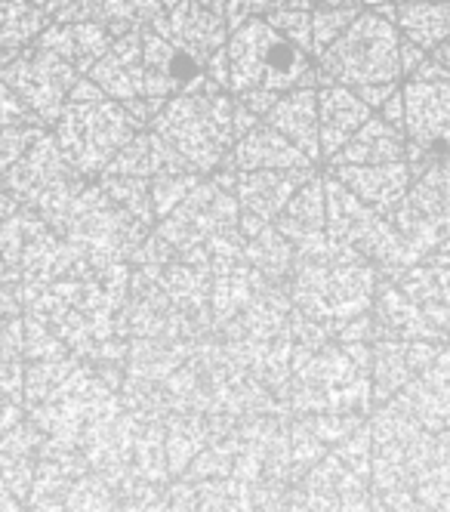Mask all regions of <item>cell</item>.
I'll return each mask as SVG.
<instances>
[{"mask_svg": "<svg viewBox=\"0 0 450 512\" xmlns=\"http://www.w3.org/2000/svg\"><path fill=\"white\" fill-rule=\"evenodd\" d=\"M152 130H158L198 173H213L229 161L238 142L235 102L213 87L182 90L164 102Z\"/></svg>", "mask_w": 450, "mask_h": 512, "instance_id": "cell-1", "label": "cell"}, {"mask_svg": "<svg viewBox=\"0 0 450 512\" xmlns=\"http://www.w3.org/2000/svg\"><path fill=\"white\" fill-rule=\"evenodd\" d=\"M225 50H229V90L235 96L250 90L290 93L299 87H315L318 81L312 56L290 44L266 16L235 28Z\"/></svg>", "mask_w": 450, "mask_h": 512, "instance_id": "cell-2", "label": "cell"}, {"mask_svg": "<svg viewBox=\"0 0 450 512\" xmlns=\"http://www.w3.org/2000/svg\"><path fill=\"white\" fill-rule=\"evenodd\" d=\"M318 81L340 87L398 84L401 71V31L392 16L361 10L358 19L318 56Z\"/></svg>", "mask_w": 450, "mask_h": 512, "instance_id": "cell-3", "label": "cell"}, {"mask_svg": "<svg viewBox=\"0 0 450 512\" xmlns=\"http://www.w3.org/2000/svg\"><path fill=\"white\" fill-rule=\"evenodd\" d=\"M136 133H142L139 121L124 102L111 96L96 102H65L53 130L62 158L84 179L102 176Z\"/></svg>", "mask_w": 450, "mask_h": 512, "instance_id": "cell-4", "label": "cell"}, {"mask_svg": "<svg viewBox=\"0 0 450 512\" xmlns=\"http://www.w3.org/2000/svg\"><path fill=\"white\" fill-rule=\"evenodd\" d=\"M10 195L28 210L41 213L47 223H59L68 216L74 201L81 198V173H74L62 158L56 136L44 133L31 149L0 176Z\"/></svg>", "mask_w": 450, "mask_h": 512, "instance_id": "cell-5", "label": "cell"}, {"mask_svg": "<svg viewBox=\"0 0 450 512\" xmlns=\"http://www.w3.org/2000/svg\"><path fill=\"white\" fill-rule=\"evenodd\" d=\"M78 78H84L78 68L41 44H31L16 59L0 65V84L10 87L28 112L47 127L59 121Z\"/></svg>", "mask_w": 450, "mask_h": 512, "instance_id": "cell-6", "label": "cell"}, {"mask_svg": "<svg viewBox=\"0 0 450 512\" xmlns=\"http://www.w3.org/2000/svg\"><path fill=\"white\" fill-rule=\"evenodd\" d=\"M404 93V133L407 142L435 155L450 145V71L429 59L407 75Z\"/></svg>", "mask_w": 450, "mask_h": 512, "instance_id": "cell-7", "label": "cell"}, {"mask_svg": "<svg viewBox=\"0 0 450 512\" xmlns=\"http://www.w3.org/2000/svg\"><path fill=\"white\" fill-rule=\"evenodd\" d=\"M152 28L161 34V38H167L185 59H192L201 71L219 50H225L229 34H232V28L225 25L213 10L198 4V0H179L170 13H164L152 22Z\"/></svg>", "mask_w": 450, "mask_h": 512, "instance_id": "cell-8", "label": "cell"}, {"mask_svg": "<svg viewBox=\"0 0 450 512\" xmlns=\"http://www.w3.org/2000/svg\"><path fill=\"white\" fill-rule=\"evenodd\" d=\"M333 176L358 195L367 207L389 216L414 186V170L407 161L392 164H336Z\"/></svg>", "mask_w": 450, "mask_h": 512, "instance_id": "cell-9", "label": "cell"}, {"mask_svg": "<svg viewBox=\"0 0 450 512\" xmlns=\"http://www.w3.org/2000/svg\"><path fill=\"white\" fill-rule=\"evenodd\" d=\"M312 176V170H244L235 173V201L262 223H275L299 186H306Z\"/></svg>", "mask_w": 450, "mask_h": 512, "instance_id": "cell-10", "label": "cell"}, {"mask_svg": "<svg viewBox=\"0 0 450 512\" xmlns=\"http://www.w3.org/2000/svg\"><path fill=\"white\" fill-rule=\"evenodd\" d=\"M90 78L105 90V96L130 102L145 90V59H142V25L118 34L105 56L90 68Z\"/></svg>", "mask_w": 450, "mask_h": 512, "instance_id": "cell-11", "label": "cell"}, {"mask_svg": "<svg viewBox=\"0 0 450 512\" xmlns=\"http://www.w3.org/2000/svg\"><path fill=\"white\" fill-rule=\"evenodd\" d=\"M370 118H373V108L352 87H340V84L321 87L318 90L321 155L330 161Z\"/></svg>", "mask_w": 450, "mask_h": 512, "instance_id": "cell-12", "label": "cell"}, {"mask_svg": "<svg viewBox=\"0 0 450 512\" xmlns=\"http://www.w3.org/2000/svg\"><path fill=\"white\" fill-rule=\"evenodd\" d=\"M229 167L232 173H244V170H312L315 161L299 152L296 145L281 136L275 127L269 124H256L250 133H244L235 149L229 155Z\"/></svg>", "mask_w": 450, "mask_h": 512, "instance_id": "cell-13", "label": "cell"}, {"mask_svg": "<svg viewBox=\"0 0 450 512\" xmlns=\"http://www.w3.org/2000/svg\"><path fill=\"white\" fill-rule=\"evenodd\" d=\"M262 124L275 127L281 136H287L299 152H306L315 164L321 155V124H318V90L299 87L284 93L269 112Z\"/></svg>", "mask_w": 450, "mask_h": 512, "instance_id": "cell-14", "label": "cell"}, {"mask_svg": "<svg viewBox=\"0 0 450 512\" xmlns=\"http://www.w3.org/2000/svg\"><path fill=\"white\" fill-rule=\"evenodd\" d=\"M398 290L414 300L438 327L450 321V250H435L398 275Z\"/></svg>", "mask_w": 450, "mask_h": 512, "instance_id": "cell-15", "label": "cell"}, {"mask_svg": "<svg viewBox=\"0 0 450 512\" xmlns=\"http://www.w3.org/2000/svg\"><path fill=\"white\" fill-rule=\"evenodd\" d=\"M115 38H118L115 31L96 22H50L47 31L34 44H41L44 50L62 56L65 62L78 68L81 75H90V68L105 56V50Z\"/></svg>", "mask_w": 450, "mask_h": 512, "instance_id": "cell-16", "label": "cell"}, {"mask_svg": "<svg viewBox=\"0 0 450 512\" xmlns=\"http://www.w3.org/2000/svg\"><path fill=\"white\" fill-rule=\"evenodd\" d=\"M105 173L158 179V176H173V173H195V167L185 161L158 130H142L130 139L127 149L111 161Z\"/></svg>", "mask_w": 450, "mask_h": 512, "instance_id": "cell-17", "label": "cell"}, {"mask_svg": "<svg viewBox=\"0 0 450 512\" xmlns=\"http://www.w3.org/2000/svg\"><path fill=\"white\" fill-rule=\"evenodd\" d=\"M407 133L392 127L383 115H373L340 152L330 158V164H392L407 161Z\"/></svg>", "mask_w": 450, "mask_h": 512, "instance_id": "cell-18", "label": "cell"}, {"mask_svg": "<svg viewBox=\"0 0 450 512\" xmlns=\"http://www.w3.org/2000/svg\"><path fill=\"white\" fill-rule=\"evenodd\" d=\"M275 229L293 244L303 247L327 232V192L324 179L312 176L306 186H299V192L290 198L284 213L275 219Z\"/></svg>", "mask_w": 450, "mask_h": 512, "instance_id": "cell-19", "label": "cell"}, {"mask_svg": "<svg viewBox=\"0 0 450 512\" xmlns=\"http://www.w3.org/2000/svg\"><path fill=\"white\" fill-rule=\"evenodd\" d=\"M50 22L47 7L34 0H0V65L28 50Z\"/></svg>", "mask_w": 450, "mask_h": 512, "instance_id": "cell-20", "label": "cell"}, {"mask_svg": "<svg viewBox=\"0 0 450 512\" xmlns=\"http://www.w3.org/2000/svg\"><path fill=\"white\" fill-rule=\"evenodd\" d=\"M395 25L401 38L432 53L450 38V0H404L395 7Z\"/></svg>", "mask_w": 450, "mask_h": 512, "instance_id": "cell-21", "label": "cell"}, {"mask_svg": "<svg viewBox=\"0 0 450 512\" xmlns=\"http://www.w3.org/2000/svg\"><path fill=\"white\" fill-rule=\"evenodd\" d=\"M407 201L426 213L444 235V250H450V170L444 164L426 167L410 186Z\"/></svg>", "mask_w": 450, "mask_h": 512, "instance_id": "cell-22", "label": "cell"}, {"mask_svg": "<svg viewBox=\"0 0 450 512\" xmlns=\"http://www.w3.org/2000/svg\"><path fill=\"white\" fill-rule=\"evenodd\" d=\"M47 13L53 22H96L115 34L139 28L121 0H50Z\"/></svg>", "mask_w": 450, "mask_h": 512, "instance_id": "cell-23", "label": "cell"}, {"mask_svg": "<svg viewBox=\"0 0 450 512\" xmlns=\"http://www.w3.org/2000/svg\"><path fill=\"white\" fill-rule=\"evenodd\" d=\"M247 260L256 266V269H262V272H269V275H284L287 269H290V263L296 260V247L269 223V226H262L253 238H250V244H247Z\"/></svg>", "mask_w": 450, "mask_h": 512, "instance_id": "cell-24", "label": "cell"}, {"mask_svg": "<svg viewBox=\"0 0 450 512\" xmlns=\"http://www.w3.org/2000/svg\"><path fill=\"white\" fill-rule=\"evenodd\" d=\"M361 7H327L318 4L312 10V56H321L336 38H343V31L358 19Z\"/></svg>", "mask_w": 450, "mask_h": 512, "instance_id": "cell-25", "label": "cell"}, {"mask_svg": "<svg viewBox=\"0 0 450 512\" xmlns=\"http://www.w3.org/2000/svg\"><path fill=\"white\" fill-rule=\"evenodd\" d=\"M195 186H198L195 173H173V176H158V179H152V207H155V219H167L185 198L192 195Z\"/></svg>", "mask_w": 450, "mask_h": 512, "instance_id": "cell-26", "label": "cell"}, {"mask_svg": "<svg viewBox=\"0 0 450 512\" xmlns=\"http://www.w3.org/2000/svg\"><path fill=\"white\" fill-rule=\"evenodd\" d=\"M44 133H47L44 124H10V127H0V176H4Z\"/></svg>", "mask_w": 450, "mask_h": 512, "instance_id": "cell-27", "label": "cell"}, {"mask_svg": "<svg viewBox=\"0 0 450 512\" xmlns=\"http://www.w3.org/2000/svg\"><path fill=\"white\" fill-rule=\"evenodd\" d=\"M269 25L278 28L290 44L306 50L312 56V13L309 10H293V7H272L266 13Z\"/></svg>", "mask_w": 450, "mask_h": 512, "instance_id": "cell-28", "label": "cell"}, {"mask_svg": "<svg viewBox=\"0 0 450 512\" xmlns=\"http://www.w3.org/2000/svg\"><path fill=\"white\" fill-rule=\"evenodd\" d=\"M198 4L213 10L225 25L235 31V28H241L250 19L266 16L275 7V0H198Z\"/></svg>", "mask_w": 450, "mask_h": 512, "instance_id": "cell-29", "label": "cell"}, {"mask_svg": "<svg viewBox=\"0 0 450 512\" xmlns=\"http://www.w3.org/2000/svg\"><path fill=\"white\" fill-rule=\"evenodd\" d=\"M10 124H41L37 121L28 108L19 102V96L10 90V87H4L0 84V127H10ZM47 127V124H44Z\"/></svg>", "mask_w": 450, "mask_h": 512, "instance_id": "cell-30", "label": "cell"}, {"mask_svg": "<svg viewBox=\"0 0 450 512\" xmlns=\"http://www.w3.org/2000/svg\"><path fill=\"white\" fill-rule=\"evenodd\" d=\"M284 93H272V90H250V93H241L238 96V102L244 105V108H250V112L256 115V118H266V112L269 108L281 99Z\"/></svg>", "mask_w": 450, "mask_h": 512, "instance_id": "cell-31", "label": "cell"}, {"mask_svg": "<svg viewBox=\"0 0 450 512\" xmlns=\"http://www.w3.org/2000/svg\"><path fill=\"white\" fill-rule=\"evenodd\" d=\"M355 93H358L370 108H377V112H380V108L389 102V96L398 93V84H367V87H358Z\"/></svg>", "mask_w": 450, "mask_h": 512, "instance_id": "cell-32", "label": "cell"}, {"mask_svg": "<svg viewBox=\"0 0 450 512\" xmlns=\"http://www.w3.org/2000/svg\"><path fill=\"white\" fill-rule=\"evenodd\" d=\"M429 59V50L417 47V44H410L407 38H401V71L404 75H414V71Z\"/></svg>", "mask_w": 450, "mask_h": 512, "instance_id": "cell-33", "label": "cell"}, {"mask_svg": "<svg viewBox=\"0 0 450 512\" xmlns=\"http://www.w3.org/2000/svg\"><path fill=\"white\" fill-rule=\"evenodd\" d=\"M380 115H383L392 127L404 130V93H401V90H398L395 96H389V102L380 108Z\"/></svg>", "mask_w": 450, "mask_h": 512, "instance_id": "cell-34", "label": "cell"}, {"mask_svg": "<svg viewBox=\"0 0 450 512\" xmlns=\"http://www.w3.org/2000/svg\"><path fill=\"white\" fill-rule=\"evenodd\" d=\"M364 4H370V10H380V13L395 19V7L404 4V0H364Z\"/></svg>", "mask_w": 450, "mask_h": 512, "instance_id": "cell-35", "label": "cell"}, {"mask_svg": "<svg viewBox=\"0 0 450 512\" xmlns=\"http://www.w3.org/2000/svg\"><path fill=\"white\" fill-rule=\"evenodd\" d=\"M432 59H435V62H441V65L450 71V38H444V41L432 50Z\"/></svg>", "mask_w": 450, "mask_h": 512, "instance_id": "cell-36", "label": "cell"}, {"mask_svg": "<svg viewBox=\"0 0 450 512\" xmlns=\"http://www.w3.org/2000/svg\"><path fill=\"white\" fill-rule=\"evenodd\" d=\"M318 4H327V7H361L364 0H318Z\"/></svg>", "mask_w": 450, "mask_h": 512, "instance_id": "cell-37", "label": "cell"}, {"mask_svg": "<svg viewBox=\"0 0 450 512\" xmlns=\"http://www.w3.org/2000/svg\"><path fill=\"white\" fill-rule=\"evenodd\" d=\"M13 275H16V269H13V266L7 263V256L0 253V278H13Z\"/></svg>", "mask_w": 450, "mask_h": 512, "instance_id": "cell-38", "label": "cell"}, {"mask_svg": "<svg viewBox=\"0 0 450 512\" xmlns=\"http://www.w3.org/2000/svg\"><path fill=\"white\" fill-rule=\"evenodd\" d=\"M4 309H13V303H10V297L4 294V290H0V312H4Z\"/></svg>", "mask_w": 450, "mask_h": 512, "instance_id": "cell-39", "label": "cell"}, {"mask_svg": "<svg viewBox=\"0 0 450 512\" xmlns=\"http://www.w3.org/2000/svg\"><path fill=\"white\" fill-rule=\"evenodd\" d=\"M34 4H41V7H47V4H50V0H34Z\"/></svg>", "mask_w": 450, "mask_h": 512, "instance_id": "cell-40", "label": "cell"}, {"mask_svg": "<svg viewBox=\"0 0 450 512\" xmlns=\"http://www.w3.org/2000/svg\"><path fill=\"white\" fill-rule=\"evenodd\" d=\"M444 167H447V170H450V158H447V161H444Z\"/></svg>", "mask_w": 450, "mask_h": 512, "instance_id": "cell-41", "label": "cell"}, {"mask_svg": "<svg viewBox=\"0 0 450 512\" xmlns=\"http://www.w3.org/2000/svg\"><path fill=\"white\" fill-rule=\"evenodd\" d=\"M444 155H447V158H450V145H447V152H444Z\"/></svg>", "mask_w": 450, "mask_h": 512, "instance_id": "cell-42", "label": "cell"}]
</instances>
